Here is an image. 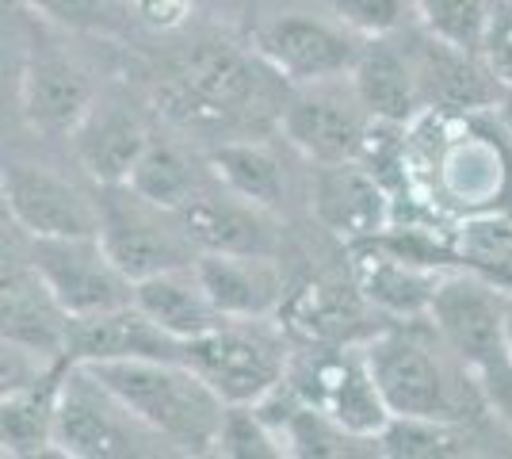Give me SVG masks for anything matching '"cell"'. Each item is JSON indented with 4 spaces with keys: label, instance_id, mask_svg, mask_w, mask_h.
<instances>
[{
    "label": "cell",
    "instance_id": "6da1fadb",
    "mask_svg": "<svg viewBox=\"0 0 512 459\" xmlns=\"http://www.w3.org/2000/svg\"><path fill=\"white\" fill-rule=\"evenodd\" d=\"M436 211L490 215L505 207L512 184V138L493 111L482 115H444L425 111L402 138V180Z\"/></svg>",
    "mask_w": 512,
    "mask_h": 459
},
{
    "label": "cell",
    "instance_id": "7a4b0ae2",
    "mask_svg": "<svg viewBox=\"0 0 512 459\" xmlns=\"http://www.w3.org/2000/svg\"><path fill=\"white\" fill-rule=\"evenodd\" d=\"M367 356L394 417H448L474 421L482 379L436 333L428 318H409L367 337Z\"/></svg>",
    "mask_w": 512,
    "mask_h": 459
},
{
    "label": "cell",
    "instance_id": "3957f363",
    "mask_svg": "<svg viewBox=\"0 0 512 459\" xmlns=\"http://www.w3.org/2000/svg\"><path fill=\"white\" fill-rule=\"evenodd\" d=\"M88 368L180 456L214 452L230 402L188 360H104Z\"/></svg>",
    "mask_w": 512,
    "mask_h": 459
},
{
    "label": "cell",
    "instance_id": "277c9868",
    "mask_svg": "<svg viewBox=\"0 0 512 459\" xmlns=\"http://www.w3.org/2000/svg\"><path fill=\"white\" fill-rule=\"evenodd\" d=\"M272 69L260 54H245L230 43H195L172 62L169 81L157 100L180 123H237L253 119L268 104Z\"/></svg>",
    "mask_w": 512,
    "mask_h": 459
},
{
    "label": "cell",
    "instance_id": "5b68a950",
    "mask_svg": "<svg viewBox=\"0 0 512 459\" xmlns=\"http://www.w3.org/2000/svg\"><path fill=\"white\" fill-rule=\"evenodd\" d=\"M54 440L58 456L73 459H142L176 452L100 375L77 360H69L62 372Z\"/></svg>",
    "mask_w": 512,
    "mask_h": 459
},
{
    "label": "cell",
    "instance_id": "8992f818",
    "mask_svg": "<svg viewBox=\"0 0 512 459\" xmlns=\"http://www.w3.org/2000/svg\"><path fill=\"white\" fill-rule=\"evenodd\" d=\"M184 360L230 406H256L287 383L291 352L268 318H230L218 329L184 341Z\"/></svg>",
    "mask_w": 512,
    "mask_h": 459
},
{
    "label": "cell",
    "instance_id": "52a82bcc",
    "mask_svg": "<svg viewBox=\"0 0 512 459\" xmlns=\"http://www.w3.org/2000/svg\"><path fill=\"white\" fill-rule=\"evenodd\" d=\"M100 241L130 280H146L199 257L195 241L184 230L180 211H165L138 196L130 184H111L100 199Z\"/></svg>",
    "mask_w": 512,
    "mask_h": 459
},
{
    "label": "cell",
    "instance_id": "ba28073f",
    "mask_svg": "<svg viewBox=\"0 0 512 459\" xmlns=\"http://www.w3.org/2000/svg\"><path fill=\"white\" fill-rule=\"evenodd\" d=\"M501 314H505V287L474 268H451L428 306V322L478 372L482 387L512 368L505 356Z\"/></svg>",
    "mask_w": 512,
    "mask_h": 459
},
{
    "label": "cell",
    "instance_id": "9c48e42d",
    "mask_svg": "<svg viewBox=\"0 0 512 459\" xmlns=\"http://www.w3.org/2000/svg\"><path fill=\"white\" fill-rule=\"evenodd\" d=\"M287 142L302 150L314 165L356 161L375 131V115L363 108L352 77H333L318 85H299L279 108Z\"/></svg>",
    "mask_w": 512,
    "mask_h": 459
},
{
    "label": "cell",
    "instance_id": "30bf717a",
    "mask_svg": "<svg viewBox=\"0 0 512 459\" xmlns=\"http://www.w3.org/2000/svg\"><path fill=\"white\" fill-rule=\"evenodd\" d=\"M287 383L306 398L321 406L325 414H333L341 425H348L360 437H379L390 421L379 379L367 356V341L352 345L344 341L337 349H314L306 360L291 364Z\"/></svg>",
    "mask_w": 512,
    "mask_h": 459
},
{
    "label": "cell",
    "instance_id": "8fae6325",
    "mask_svg": "<svg viewBox=\"0 0 512 459\" xmlns=\"http://www.w3.org/2000/svg\"><path fill=\"white\" fill-rule=\"evenodd\" d=\"M31 264L69 318H92L134 303V280L115 264L100 234L85 238H27Z\"/></svg>",
    "mask_w": 512,
    "mask_h": 459
},
{
    "label": "cell",
    "instance_id": "7c38bea8",
    "mask_svg": "<svg viewBox=\"0 0 512 459\" xmlns=\"http://www.w3.org/2000/svg\"><path fill=\"white\" fill-rule=\"evenodd\" d=\"M253 50L272 66L279 81L299 88L333 81V77H348L363 46L360 35H352L337 20H318V16H306V12H283L276 20L256 27Z\"/></svg>",
    "mask_w": 512,
    "mask_h": 459
},
{
    "label": "cell",
    "instance_id": "4fadbf2b",
    "mask_svg": "<svg viewBox=\"0 0 512 459\" xmlns=\"http://www.w3.org/2000/svg\"><path fill=\"white\" fill-rule=\"evenodd\" d=\"M4 215L27 238L100 234V199H88L73 180L31 161L4 165Z\"/></svg>",
    "mask_w": 512,
    "mask_h": 459
},
{
    "label": "cell",
    "instance_id": "5bb4252c",
    "mask_svg": "<svg viewBox=\"0 0 512 459\" xmlns=\"http://www.w3.org/2000/svg\"><path fill=\"white\" fill-rule=\"evenodd\" d=\"M409 50H413L425 111L482 115V111H497V104L509 92L497 81V73H493L482 50H463V46L444 43V39H436L428 31L425 39H417Z\"/></svg>",
    "mask_w": 512,
    "mask_h": 459
},
{
    "label": "cell",
    "instance_id": "9a60e30c",
    "mask_svg": "<svg viewBox=\"0 0 512 459\" xmlns=\"http://www.w3.org/2000/svg\"><path fill=\"white\" fill-rule=\"evenodd\" d=\"M314 215L348 245L379 238L394 226V199L367 161H333L314 173Z\"/></svg>",
    "mask_w": 512,
    "mask_h": 459
},
{
    "label": "cell",
    "instance_id": "2e32d148",
    "mask_svg": "<svg viewBox=\"0 0 512 459\" xmlns=\"http://www.w3.org/2000/svg\"><path fill=\"white\" fill-rule=\"evenodd\" d=\"M448 272L451 268L413 261L379 238L352 245V280L360 287L363 303L375 306L386 318H398V322L428 318L436 287L444 284Z\"/></svg>",
    "mask_w": 512,
    "mask_h": 459
},
{
    "label": "cell",
    "instance_id": "e0dca14e",
    "mask_svg": "<svg viewBox=\"0 0 512 459\" xmlns=\"http://www.w3.org/2000/svg\"><path fill=\"white\" fill-rule=\"evenodd\" d=\"M65 356L77 364L104 360H184V341L161 329L138 303L69 322Z\"/></svg>",
    "mask_w": 512,
    "mask_h": 459
},
{
    "label": "cell",
    "instance_id": "ac0fdd59",
    "mask_svg": "<svg viewBox=\"0 0 512 459\" xmlns=\"http://www.w3.org/2000/svg\"><path fill=\"white\" fill-rule=\"evenodd\" d=\"M272 211L253 199L237 196L226 184L222 188H203L199 196L180 211L188 238L195 241L199 253H264L276 257L279 234Z\"/></svg>",
    "mask_w": 512,
    "mask_h": 459
},
{
    "label": "cell",
    "instance_id": "d6986e66",
    "mask_svg": "<svg viewBox=\"0 0 512 459\" xmlns=\"http://www.w3.org/2000/svg\"><path fill=\"white\" fill-rule=\"evenodd\" d=\"M96 108V88L88 73L65 54H35L20 77V111L23 119L43 134L73 138V131Z\"/></svg>",
    "mask_w": 512,
    "mask_h": 459
},
{
    "label": "cell",
    "instance_id": "ffe728a7",
    "mask_svg": "<svg viewBox=\"0 0 512 459\" xmlns=\"http://www.w3.org/2000/svg\"><path fill=\"white\" fill-rule=\"evenodd\" d=\"M195 268L226 318H272L287 303V280L264 253H199Z\"/></svg>",
    "mask_w": 512,
    "mask_h": 459
},
{
    "label": "cell",
    "instance_id": "44dd1931",
    "mask_svg": "<svg viewBox=\"0 0 512 459\" xmlns=\"http://www.w3.org/2000/svg\"><path fill=\"white\" fill-rule=\"evenodd\" d=\"M348 77L360 92L363 108L371 111L379 123L409 127L417 115H425L413 50H398L390 43V35L386 39H367Z\"/></svg>",
    "mask_w": 512,
    "mask_h": 459
},
{
    "label": "cell",
    "instance_id": "7402d4cb",
    "mask_svg": "<svg viewBox=\"0 0 512 459\" xmlns=\"http://www.w3.org/2000/svg\"><path fill=\"white\" fill-rule=\"evenodd\" d=\"M134 303L142 306L157 326L169 329L172 337H180V341L203 337V333L218 329L222 322H230L211 299V291L203 284L195 261L138 280L134 284Z\"/></svg>",
    "mask_w": 512,
    "mask_h": 459
},
{
    "label": "cell",
    "instance_id": "603a6c76",
    "mask_svg": "<svg viewBox=\"0 0 512 459\" xmlns=\"http://www.w3.org/2000/svg\"><path fill=\"white\" fill-rule=\"evenodd\" d=\"M77 161L85 165V173L96 184H127L134 165L142 161V153L150 146V134L142 127V119L134 111L119 104H96L88 111V119L73 131Z\"/></svg>",
    "mask_w": 512,
    "mask_h": 459
},
{
    "label": "cell",
    "instance_id": "cb8c5ba5",
    "mask_svg": "<svg viewBox=\"0 0 512 459\" xmlns=\"http://www.w3.org/2000/svg\"><path fill=\"white\" fill-rule=\"evenodd\" d=\"M65 364L58 372L27 383V387L4 391V417H0L4 456L31 459V456H46V452H58L54 425H58V391H62Z\"/></svg>",
    "mask_w": 512,
    "mask_h": 459
},
{
    "label": "cell",
    "instance_id": "d4e9b609",
    "mask_svg": "<svg viewBox=\"0 0 512 459\" xmlns=\"http://www.w3.org/2000/svg\"><path fill=\"white\" fill-rule=\"evenodd\" d=\"M214 169H203L188 150L172 146V142H153L146 146L142 161L130 173V188L150 203L165 207V211H184L207 184H211Z\"/></svg>",
    "mask_w": 512,
    "mask_h": 459
},
{
    "label": "cell",
    "instance_id": "484cf974",
    "mask_svg": "<svg viewBox=\"0 0 512 459\" xmlns=\"http://www.w3.org/2000/svg\"><path fill=\"white\" fill-rule=\"evenodd\" d=\"M214 180L226 184L237 196L253 199L268 211H279L287 199V169L264 142H222L207 161Z\"/></svg>",
    "mask_w": 512,
    "mask_h": 459
},
{
    "label": "cell",
    "instance_id": "4316f807",
    "mask_svg": "<svg viewBox=\"0 0 512 459\" xmlns=\"http://www.w3.org/2000/svg\"><path fill=\"white\" fill-rule=\"evenodd\" d=\"M383 456L390 459H455L474 456L482 437L470 429V421L448 417H390L379 433Z\"/></svg>",
    "mask_w": 512,
    "mask_h": 459
},
{
    "label": "cell",
    "instance_id": "83f0119b",
    "mask_svg": "<svg viewBox=\"0 0 512 459\" xmlns=\"http://www.w3.org/2000/svg\"><path fill=\"white\" fill-rule=\"evenodd\" d=\"M459 264L490 276L501 287H512V219L501 211L470 215L455 226Z\"/></svg>",
    "mask_w": 512,
    "mask_h": 459
},
{
    "label": "cell",
    "instance_id": "f1b7e54d",
    "mask_svg": "<svg viewBox=\"0 0 512 459\" xmlns=\"http://www.w3.org/2000/svg\"><path fill=\"white\" fill-rule=\"evenodd\" d=\"M356 299H363L356 280H352V291L341 284H329V280H318V284H306L299 295H291L279 314H287V326L314 337V341H325V337H337L341 326H348L344 318H356Z\"/></svg>",
    "mask_w": 512,
    "mask_h": 459
},
{
    "label": "cell",
    "instance_id": "f546056e",
    "mask_svg": "<svg viewBox=\"0 0 512 459\" xmlns=\"http://www.w3.org/2000/svg\"><path fill=\"white\" fill-rule=\"evenodd\" d=\"M501 0H413V12L428 35L463 50H482Z\"/></svg>",
    "mask_w": 512,
    "mask_h": 459
},
{
    "label": "cell",
    "instance_id": "4dcf8cb0",
    "mask_svg": "<svg viewBox=\"0 0 512 459\" xmlns=\"http://www.w3.org/2000/svg\"><path fill=\"white\" fill-rule=\"evenodd\" d=\"M218 456H237V459H272L287 456L283 440H279L276 425L260 414V406H230L222 433L214 444Z\"/></svg>",
    "mask_w": 512,
    "mask_h": 459
},
{
    "label": "cell",
    "instance_id": "1f68e13d",
    "mask_svg": "<svg viewBox=\"0 0 512 459\" xmlns=\"http://www.w3.org/2000/svg\"><path fill=\"white\" fill-rule=\"evenodd\" d=\"M23 4L43 12L46 20L92 35H119L130 20H138L130 0H23Z\"/></svg>",
    "mask_w": 512,
    "mask_h": 459
},
{
    "label": "cell",
    "instance_id": "d6a6232c",
    "mask_svg": "<svg viewBox=\"0 0 512 459\" xmlns=\"http://www.w3.org/2000/svg\"><path fill=\"white\" fill-rule=\"evenodd\" d=\"M329 16L344 23L360 39H386L402 31L406 16L413 12V0H325Z\"/></svg>",
    "mask_w": 512,
    "mask_h": 459
},
{
    "label": "cell",
    "instance_id": "836d02e7",
    "mask_svg": "<svg viewBox=\"0 0 512 459\" xmlns=\"http://www.w3.org/2000/svg\"><path fill=\"white\" fill-rule=\"evenodd\" d=\"M482 54H486V62L497 73V81L512 92V0L497 4V16L490 23V35H486Z\"/></svg>",
    "mask_w": 512,
    "mask_h": 459
},
{
    "label": "cell",
    "instance_id": "e575fe53",
    "mask_svg": "<svg viewBox=\"0 0 512 459\" xmlns=\"http://www.w3.org/2000/svg\"><path fill=\"white\" fill-rule=\"evenodd\" d=\"M130 4H134V16L157 31H176L192 16V0H130Z\"/></svg>",
    "mask_w": 512,
    "mask_h": 459
},
{
    "label": "cell",
    "instance_id": "d590c367",
    "mask_svg": "<svg viewBox=\"0 0 512 459\" xmlns=\"http://www.w3.org/2000/svg\"><path fill=\"white\" fill-rule=\"evenodd\" d=\"M501 329H505V356L512 364V287H505V314H501Z\"/></svg>",
    "mask_w": 512,
    "mask_h": 459
},
{
    "label": "cell",
    "instance_id": "8d00e7d4",
    "mask_svg": "<svg viewBox=\"0 0 512 459\" xmlns=\"http://www.w3.org/2000/svg\"><path fill=\"white\" fill-rule=\"evenodd\" d=\"M493 115H497V123H501V127H505V134L512 138V92H505V100L497 104V111H493Z\"/></svg>",
    "mask_w": 512,
    "mask_h": 459
}]
</instances>
